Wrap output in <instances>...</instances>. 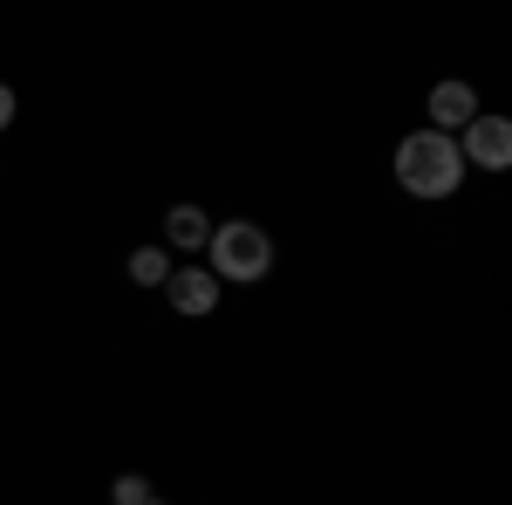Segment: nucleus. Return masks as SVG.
<instances>
[{"label": "nucleus", "mask_w": 512, "mask_h": 505, "mask_svg": "<svg viewBox=\"0 0 512 505\" xmlns=\"http://www.w3.org/2000/svg\"><path fill=\"white\" fill-rule=\"evenodd\" d=\"M130 280H137V287H164V280H171V260H164L158 246H137V253H130Z\"/></svg>", "instance_id": "nucleus-7"}, {"label": "nucleus", "mask_w": 512, "mask_h": 505, "mask_svg": "<svg viewBox=\"0 0 512 505\" xmlns=\"http://www.w3.org/2000/svg\"><path fill=\"white\" fill-rule=\"evenodd\" d=\"M458 157L478 164V171H506V164H512V123L506 117H472V123H465Z\"/></svg>", "instance_id": "nucleus-3"}, {"label": "nucleus", "mask_w": 512, "mask_h": 505, "mask_svg": "<svg viewBox=\"0 0 512 505\" xmlns=\"http://www.w3.org/2000/svg\"><path fill=\"white\" fill-rule=\"evenodd\" d=\"M431 117H437V137H444V130H465V123L478 117V96L465 89V82H437L431 89Z\"/></svg>", "instance_id": "nucleus-5"}, {"label": "nucleus", "mask_w": 512, "mask_h": 505, "mask_svg": "<svg viewBox=\"0 0 512 505\" xmlns=\"http://www.w3.org/2000/svg\"><path fill=\"white\" fill-rule=\"evenodd\" d=\"M458 178H465V157L451 137H437V130H417V137H403L396 144V185L417 198H451L458 192Z\"/></svg>", "instance_id": "nucleus-1"}, {"label": "nucleus", "mask_w": 512, "mask_h": 505, "mask_svg": "<svg viewBox=\"0 0 512 505\" xmlns=\"http://www.w3.org/2000/svg\"><path fill=\"white\" fill-rule=\"evenodd\" d=\"M7 123H14V89L0 82V130H7Z\"/></svg>", "instance_id": "nucleus-9"}, {"label": "nucleus", "mask_w": 512, "mask_h": 505, "mask_svg": "<svg viewBox=\"0 0 512 505\" xmlns=\"http://www.w3.org/2000/svg\"><path fill=\"white\" fill-rule=\"evenodd\" d=\"M164 239H171V246H185V253H198V246L212 239V219H205L198 205H171V219H164Z\"/></svg>", "instance_id": "nucleus-6"}, {"label": "nucleus", "mask_w": 512, "mask_h": 505, "mask_svg": "<svg viewBox=\"0 0 512 505\" xmlns=\"http://www.w3.org/2000/svg\"><path fill=\"white\" fill-rule=\"evenodd\" d=\"M151 505H164V499H151Z\"/></svg>", "instance_id": "nucleus-10"}, {"label": "nucleus", "mask_w": 512, "mask_h": 505, "mask_svg": "<svg viewBox=\"0 0 512 505\" xmlns=\"http://www.w3.org/2000/svg\"><path fill=\"white\" fill-rule=\"evenodd\" d=\"M164 287H171V308H178V314H212V308H219V280H212V267H205V273L185 267V273H171Z\"/></svg>", "instance_id": "nucleus-4"}, {"label": "nucleus", "mask_w": 512, "mask_h": 505, "mask_svg": "<svg viewBox=\"0 0 512 505\" xmlns=\"http://www.w3.org/2000/svg\"><path fill=\"white\" fill-rule=\"evenodd\" d=\"M117 505H151V485H144L137 471H123L117 478Z\"/></svg>", "instance_id": "nucleus-8"}, {"label": "nucleus", "mask_w": 512, "mask_h": 505, "mask_svg": "<svg viewBox=\"0 0 512 505\" xmlns=\"http://www.w3.org/2000/svg\"><path fill=\"white\" fill-rule=\"evenodd\" d=\"M212 280H267L274 267V239L260 233L253 219H233V226H212Z\"/></svg>", "instance_id": "nucleus-2"}]
</instances>
